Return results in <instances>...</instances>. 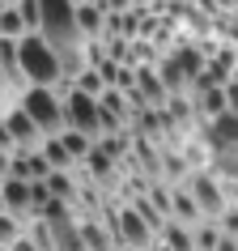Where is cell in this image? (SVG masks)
<instances>
[{"label":"cell","mask_w":238,"mask_h":251,"mask_svg":"<svg viewBox=\"0 0 238 251\" xmlns=\"http://www.w3.org/2000/svg\"><path fill=\"white\" fill-rule=\"evenodd\" d=\"M115 251H123V247H115Z\"/></svg>","instance_id":"7402d4cb"},{"label":"cell","mask_w":238,"mask_h":251,"mask_svg":"<svg viewBox=\"0 0 238 251\" xmlns=\"http://www.w3.org/2000/svg\"><path fill=\"white\" fill-rule=\"evenodd\" d=\"M136 4H149V0H132V9H136Z\"/></svg>","instance_id":"ffe728a7"},{"label":"cell","mask_w":238,"mask_h":251,"mask_svg":"<svg viewBox=\"0 0 238 251\" xmlns=\"http://www.w3.org/2000/svg\"><path fill=\"white\" fill-rule=\"evenodd\" d=\"M13 9L22 17V26H26V34H39V0H17Z\"/></svg>","instance_id":"9a60e30c"},{"label":"cell","mask_w":238,"mask_h":251,"mask_svg":"<svg viewBox=\"0 0 238 251\" xmlns=\"http://www.w3.org/2000/svg\"><path fill=\"white\" fill-rule=\"evenodd\" d=\"M0 124H4V132H9V141H13V149H39V128H34V124H30V115L26 111H22V106H9V111H4V115H0Z\"/></svg>","instance_id":"5b68a950"},{"label":"cell","mask_w":238,"mask_h":251,"mask_svg":"<svg viewBox=\"0 0 238 251\" xmlns=\"http://www.w3.org/2000/svg\"><path fill=\"white\" fill-rule=\"evenodd\" d=\"M106 22H111V17L98 9V0H85V4H77V30H81V39H85V43L98 39Z\"/></svg>","instance_id":"52a82bcc"},{"label":"cell","mask_w":238,"mask_h":251,"mask_svg":"<svg viewBox=\"0 0 238 251\" xmlns=\"http://www.w3.org/2000/svg\"><path fill=\"white\" fill-rule=\"evenodd\" d=\"M17 106L30 115V124L39 128V136L64 132V102H60V85H26L17 94Z\"/></svg>","instance_id":"7a4b0ae2"},{"label":"cell","mask_w":238,"mask_h":251,"mask_svg":"<svg viewBox=\"0 0 238 251\" xmlns=\"http://www.w3.org/2000/svg\"><path fill=\"white\" fill-rule=\"evenodd\" d=\"M26 34V26H22V17H17L13 4H0V43H17Z\"/></svg>","instance_id":"7c38bea8"},{"label":"cell","mask_w":238,"mask_h":251,"mask_svg":"<svg viewBox=\"0 0 238 251\" xmlns=\"http://www.w3.org/2000/svg\"><path fill=\"white\" fill-rule=\"evenodd\" d=\"M77 238L85 251H115V234L102 217H81L77 222Z\"/></svg>","instance_id":"8992f818"},{"label":"cell","mask_w":238,"mask_h":251,"mask_svg":"<svg viewBox=\"0 0 238 251\" xmlns=\"http://www.w3.org/2000/svg\"><path fill=\"white\" fill-rule=\"evenodd\" d=\"M4 175H9V153L0 149V179H4Z\"/></svg>","instance_id":"ac0fdd59"},{"label":"cell","mask_w":238,"mask_h":251,"mask_svg":"<svg viewBox=\"0 0 238 251\" xmlns=\"http://www.w3.org/2000/svg\"><path fill=\"white\" fill-rule=\"evenodd\" d=\"M60 145H64L68 162H72V166H81V162L90 158V149H94V136H85V132H72V128H64V132H60Z\"/></svg>","instance_id":"30bf717a"},{"label":"cell","mask_w":238,"mask_h":251,"mask_svg":"<svg viewBox=\"0 0 238 251\" xmlns=\"http://www.w3.org/2000/svg\"><path fill=\"white\" fill-rule=\"evenodd\" d=\"M9 251H39V247H34V243H30V238L22 234V238H17V243H13V247H9Z\"/></svg>","instance_id":"e0dca14e"},{"label":"cell","mask_w":238,"mask_h":251,"mask_svg":"<svg viewBox=\"0 0 238 251\" xmlns=\"http://www.w3.org/2000/svg\"><path fill=\"white\" fill-rule=\"evenodd\" d=\"M196 90H200V115L204 119L225 115V85H204V81H200Z\"/></svg>","instance_id":"8fae6325"},{"label":"cell","mask_w":238,"mask_h":251,"mask_svg":"<svg viewBox=\"0 0 238 251\" xmlns=\"http://www.w3.org/2000/svg\"><path fill=\"white\" fill-rule=\"evenodd\" d=\"M60 102H64V128L85 132V136H94V141H98V132H102V111H98V98L64 81V85H60Z\"/></svg>","instance_id":"3957f363"},{"label":"cell","mask_w":238,"mask_h":251,"mask_svg":"<svg viewBox=\"0 0 238 251\" xmlns=\"http://www.w3.org/2000/svg\"><path fill=\"white\" fill-rule=\"evenodd\" d=\"M158 243L166 251H196V247H191V226H179V222H162Z\"/></svg>","instance_id":"ba28073f"},{"label":"cell","mask_w":238,"mask_h":251,"mask_svg":"<svg viewBox=\"0 0 238 251\" xmlns=\"http://www.w3.org/2000/svg\"><path fill=\"white\" fill-rule=\"evenodd\" d=\"M230 85H238V64H234V77H230Z\"/></svg>","instance_id":"d6986e66"},{"label":"cell","mask_w":238,"mask_h":251,"mask_svg":"<svg viewBox=\"0 0 238 251\" xmlns=\"http://www.w3.org/2000/svg\"><path fill=\"white\" fill-rule=\"evenodd\" d=\"M22 234H26V222H17V217H9V213H0V247H13Z\"/></svg>","instance_id":"5bb4252c"},{"label":"cell","mask_w":238,"mask_h":251,"mask_svg":"<svg viewBox=\"0 0 238 251\" xmlns=\"http://www.w3.org/2000/svg\"><path fill=\"white\" fill-rule=\"evenodd\" d=\"M43 183H47L51 200H60V204H72L77 200V179H72V171H51Z\"/></svg>","instance_id":"9c48e42d"},{"label":"cell","mask_w":238,"mask_h":251,"mask_svg":"<svg viewBox=\"0 0 238 251\" xmlns=\"http://www.w3.org/2000/svg\"><path fill=\"white\" fill-rule=\"evenodd\" d=\"M98 9H102L106 17H115V13H132V0H98Z\"/></svg>","instance_id":"2e32d148"},{"label":"cell","mask_w":238,"mask_h":251,"mask_svg":"<svg viewBox=\"0 0 238 251\" xmlns=\"http://www.w3.org/2000/svg\"><path fill=\"white\" fill-rule=\"evenodd\" d=\"M17 77L26 85H64V64L60 55L47 47L43 34H22L17 39Z\"/></svg>","instance_id":"6da1fadb"},{"label":"cell","mask_w":238,"mask_h":251,"mask_svg":"<svg viewBox=\"0 0 238 251\" xmlns=\"http://www.w3.org/2000/svg\"><path fill=\"white\" fill-rule=\"evenodd\" d=\"M217 238H221L217 222H200V226H191V247H196V251H213V247H217Z\"/></svg>","instance_id":"4fadbf2b"},{"label":"cell","mask_w":238,"mask_h":251,"mask_svg":"<svg viewBox=\"0 0 238 251\" xmlns=\"http://www.w3.org/2000/svg\"><path fill=\"white\" fill-rule=\"evenodd\" d=\"M183 187H187V196L196 200V209H200V217H204V222H217V217L225 213V204H230L221 179H213L209 171H191Z\"/></svg>","instance_id":"277c9868"},{"label":"cell","mask_w":238,"mask_h":251,"mask_svg":"<svg viewBox=\"0 0 238 251\" xmlns=\"http://www.w3.org/2000/svg\"><path fill=\"white\" fill-rule=\"evenodd\" d=\"M0 4H17V0H0Z\"/></svg>","instance_id":"44dd1931"}]
</instances>
